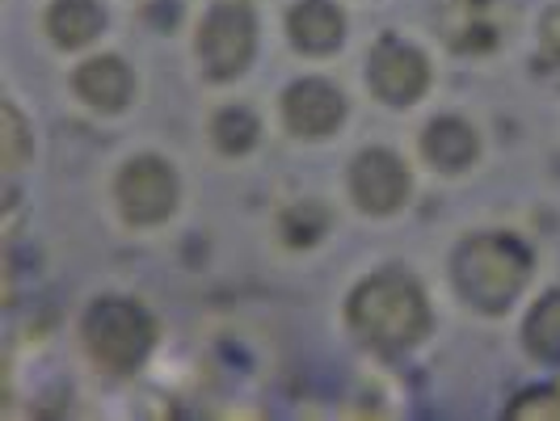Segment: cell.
Segmentation results:
<instances>
[{
    "instance_id": "6da1fadb",
    "label": "cell",
    "mask_w": 560,
    "mask_h": 421,
    "mask_svg": "<svg viewBox=\"0 0 560 421\" xmlns=\"http://www.w3.org/2000/svg\"><path fill=\"white\" fill-rule=\"evenodd\" d=\"M430 300L421 282L405 270H380L359 282L346 300V325L354 337L388 354L413 350L430 334Z\"/></svg>"
},
{
    "instance_id": "7a4b0ae2",
    "label": "cell",
    "mask_w": 560,
    "mask_h": 421,
    "mask_svg": "<svg viewBox=\"0 0 560 421\" xmlns=\"http://www.w3.org/2000/svg\"><path fill=\"white\" fill-rule=\"evenodd\" d=\"M451 282L468 308L502 316L532 282V249L510 232H477L451 257Z\"/></svg>"
},
{
    "instance_id": "3957f363",
    "label": "cell",
    "mask_w": 560,
    "mask_h": 421,
    "mask_svg": "<svg viewBox=\"0 0 560 421\" xmlns=\"http://www.w3.org/2000/svg\"><path fill=\"white\" fill-rule=\"evenodd\" d=\"M84 354L110 375H131L148 363L156 346V320L140 300L127 295H102L81 316Z\"/></svg>"
},
{
    "instance_id": "277c9868",
    "label": "cell",
    "mask_w": 560,
    "mask_h": 421,
    "mask_svg": "<svg viewBox=\"0 0 560 421\" xmlns=\"http://www.w3.org/2000/svg\"><path fill=\"white\" fill-rule=\"evenodd\" d=\"M198 63L211 81H232L253 63L257 51V17L245 0H220L207 9L195 38Z\"/></svg>"
},
{
    "instance_id": "5b68a950",
    "label": "cell",
    "mask_w": 560,
    "mask_h": 421,
    "mask_svg": "<svg viewBox=\"0 0 560 421\" xmlns=\"http://www.w3.org/2000/svg\"><path fill=\"white\" fill-rule=\"evenodd\" d=\"M114 202H118V215L131 227H161L182 202L177 168L152 152L131 156L114 177Z\"/></svg>"
},
{
    "instance_id": "8992f818",
    "label": "cell",
    "mask_w": 560,
    "mask_h": 421,
    "mask_svg": "<svg viewBox=\"0 0 560 421\" xmlns=\"http://www.w3.org/2000/svg\"><path fill=\"white\" fill-rule=\"evenodd\" d=\"M366 89L384 106H413L430 89V63L413 43L384 34L366 56Z\"/></svg>"
},
{
    "instance_id": "52a82bcc",
    "label": "cell",
    "mask_w": 560,
    "mask_h": 421,
    "mask_svg": "<svg viewBox=\"0 0 560 421\" xmlns=\"http://www.w3.org/2000/svg\"><path fill=\"white\" fill-rule=\"evenodd\" d=\"M413 195L409 165L393 148H363L350 165V198L363 215H396Z\"/></svg>"
},
{
    "instance_id": "ba28073f",
    "label": "cell",
    "mask_w": 560,
    "mask_h": 421,
    "mask_svg": "<svg viewBox=\"0 0 560 421\" xmlns=\"http://www.w3.org/2000/svg\"><path fill=\"white\" fill-rule=\"evenodd\" d=\"M282 122L300 140H325L346 122V93L320 77L295 81L282 93Z\"/></svg>"
},
{
    "instance_id": "9c48e42d",
    "label": "cell",
    "mask_w": 560,
    "mask_h": 421,
    "mask_svg": "<svg viewBox=\"0 0 560 421\" xmlns=\"http://www.w3.org/2000/svg\"><path fill=\"white\" fill-rule=\"evenodd\" d=\"M72 89H77V97H81L89 110L118 114L127 110L131 97H136V77H131V68L118 56H93L77 68Z\"/></svg>"
},
{
    "instance_id": "30bf717a",
    "label": "cell",
    "mask_w": 560,
    "mask_h": 421,
    "mask_svg": "<svg viewBox=\"0 0 560 421\" xmlns=\"http://www.w3.org/2000/svg\"><path fill=\"white\" fill-rule=\"evenodd\" d=\"M287 34L304 56H329L346 43V13L334 0H300L287 13Z\"/></svg>"
},
{
    "instance_id": "8fae6325",
    "label": "cell",
    "mask_w": 560,
    "mask_h": 421,
    "mask_svg": "<svg viewBox=\"0 0 560 421\" xmlns=\"http://www.w3.org/2000/svg\"><path fill=\"white\" fill-rule=\"evenodd\" d=\"M421 156L430 161V168H439V173H464V168H472L480 156L477 127L464 122V118H455V114L434 118L421 131Z\"/></svg>"
},
{
    "instance_id": "7c38bea8",
    "label": "cell",
    "mask_w": 560,
    "mask_h": 421,
    "mask_svg": "<svg viewBox=\"0 0 560 421\" xmlns=\"http://www.w3.org/2000/svg\"><path fill=\"white\" fill-rule=\"evenodd\" d=\"M106 30V13L97 0H56L47 9V34L63 51H81Z\"/></svg>"
},
{
    "instance_id": "4fadbf2b",
    "label": "cell",
    "mask_w": 560,
    "mask_h": 421,
    "mask_svg": "<svg viewBox=\"0 0 560 421\" xmlns=\"http://www.w3.org/2000/svg\"><path fill=\"white\" fill-rule=\"evenodd\" d=\"M523 346L535 363H560V286L548 291L523 320Z\"/></svg>"
},
{
    "instance_id": "5bb4252c",
    "label": "cell",
    "mask_w": 560,
    "mask_h": 421,
    "mask_svg": "<svg viewBox=\"0 0 560 421\" xmlns=\"http://www.w3.org/2000/svg\"><path fill=\"white\" fill-rule=\"evenodd\" d=\"M261 136V122L249 106H224V110L211 118V140L224 156H245L253 152V143Z\"/></svg>"
},
{
    "instance_id": "9a60e30c",
    "label": "cell",
    "mask_w": 560,
    "mask_h": 421,
    "mask_svg": "<svg viewBox=\"0 0 560 421\" xmlns=\"http://www.w3.org/2000/svg\"><path fill=\"white\" fill-rule=\"evenodd\" d=\"M279 232L291 249H308L329 232V211L320 202H295L279 215Z\"/></svg>"
},
{
    "instance_id": "2e32d148",
    "label": "cell",
    "mask_w": 560,
    "mask_h": 421,
    "mask_svg": "<svg viewBox=\"0 0 560 421\" xmlns=\"http://www.w3.org/2000/svg\"><path fill=\"white\" fill-rule=\"evenodd\" d=\"M0 156H4V168H9V173L26 168V161L34 156V136H30L26 114L18 110L13 102L0 106Z\"/></svg>"
},
{
    "instance_id": "e0dca14e",
    "label": "cell",
    "mask_w": 560,
    "mask_h": 421,
    "mask_svg": "<svg viewBox=\"0 0 560 421\" xmlns=\"http://www.w3.org/2000/svg\"><path fill=\"white\" fill-rule=\"evenodd\" d=\"M505 418H560V393L557 388H532V393H523L505 409Z\"/></svg>"
},
{
    "instance_id": "ac0fdd59",
    "label": "cell",
    "mask_w": 560,
    "mask_h": 421,
    "mask_svg": "<svg viewBox=\"0 0 560 421\" xmlns=\"http://www.w3.org/2000/svg\"><path fill=\"white\" fill-rule=\"evenodd\" d=\"M539 38H544V47H548V56L560 63V4L557 9H548L544 13V26H539Z\"/></svg>"
}]
</instances>
